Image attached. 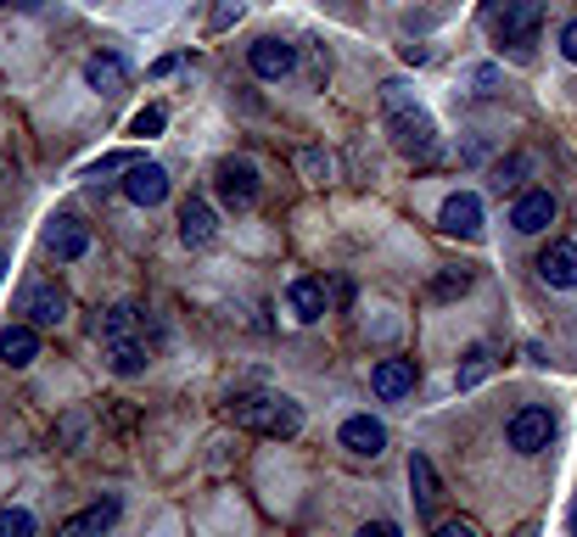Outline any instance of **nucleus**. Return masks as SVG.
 Segmentation results:
<instances>
[{"mask_svg": "<svg viewBox=\"0 0 577 537\" xmlns=\"http://www.w3.org/2000/svg\"><path fill=\"white\" fill-rule=\"evenodd\" d=\"M438 224L449 230V235H476V230H483V202H476L471 197V190H454V197L443 202V213H438Z\"/></svg>", "mask_w": 577, "mask_h": 537, "instance_id": "16", "label": "nucleus"}, {"mask_svg": "<svg viewBox=\"0 0 577 537\" xmlns=\"http://www.w3.org/2000/svg\"><path fill=\"white\" fill-rule=\"evenodd\" d=\"M118 499H102V504H90V510H79V515H68L62 526H57V537H107L113 526H118Z\"/></svg>", "mask_w": 577, "mask_h": 537, "instance_id": "13", "label": "nucleus"}, {"mask_svg": "<svg viewBox=\"0 0 577 537\" xmlns=\"http://www.w3.org/2000/svg\"><path fill=\"white\" fill-rule=\"evenodd\" d=\"M124 174H129V179H124V197H129L135 208H158V202L169 197V168H163V163H129Z\"/></svg>", "mask_w": 577, "mask_h": 537, "instance_id": "6", "label": "nucleus"}, {"mask_svg": "<svg viewBox=\"0 0 577 537\" xmlns=\"http://www.w3.org/2000/svg\"><path fill=\"white\" fill-rule=\"evenodd\" d=\"M147 308H140V303H118V308H107V319L102 325H95V336H102V341H129V336H140V341H147Z\"/></svg>", "mask_w": 577, "mask_h": 537, "instance_id": "17", "label": "nucleus"}, {"mask_svg": "<svg viewBox=\"0 0 577 537\" xmlns=\"http://www.w3.org/2000/svg\"><path fill=\"white\" fill-rule=\"evenodd\" d=\"M521 174H527V157H505L494 168V190H499V197H505V190H521Z\"/></svg>", "mask_w": 577, "mask_h": 537, "instance_id": "25", "label": "nucleus"}, {"mask_svg": "<svg viewBox=\"0 0 577 537\" xmlns=\"http://www.w3.org/2000/svg\"><path fill=\"white\" fill-rule=\"evenodd\" d=\"M247 68L258 73V79H286L298 68V45H286V39H253V51H247Z\"/></svg>", "mask_w": 577, "mask_h": 537, "instance_id": "10", "label": "nucleus"}, {"mask_svg": "<svg viewBox=\"0 0 577 537\" xmlns=\"http://www.w3.org/2000/svg\"><path fill=\"white\" fill-rule=\"evenodd\" d=\"M45 253H51L57 264H73L90 253V230L79 219H51V230H45Z\"/></svg>", "mask_w": 577, "mask_h": 537, "instance_id": "14", "label": "nucleus"}, {"mask_svg": "<svg viewBox=\"0 0 577 537\" xmlns=\"http://www.w3.org/2000/svg\"><path fill=\"white\" fill-rule=\"evenodd\" d=\"M539 280L555 285V291L577 285V241H550V247L539 253Z\"/></svg>", "mask_w": 577, "mask_h": 537, "instance_id": "12", "label": "nucleus"}, {"mask_svg": "<svg viewBox=\"0 0 577 537\" xmlns=\"http://www.w3.org/2000/svg\"><path fill=\"white\" fill-rule=\"evenodd\" d=\"M404 84H388V129H393V145L404 157H431V145H438V124H431L420 107H409Z\"/></svg>", "mask_w": 577, "mask_h": 537, "instance_id": "2", "label": "nucleus"}, {"mask_svg": "<svg viewBox=\"0 0 577 537\" xmlns=\"http://www.w3.org/2000/svg\"><path fill=\"white\" fill-rule=\"evenodd\" d=\"M286 308H292L303 325L325 319V314H331V285H325V280H314V275L292 280V285H286Z\"/></svg>", "mask_w": 577, "mask_h": 537, "instance_id": "11", "label": "nucleus"}, {"mask_svg": "<svg viewBox=\"0 0 577 537\" xmlns=\"http://www.w3.org/2000/svg\"><path fill=\"white\" fill-rule=\"evenodd\" d=\"M336 443H343L354 459H376L381 448H388V425L370 420V415H348L343 431H336Z\"/></svg>", "mask_w": 577, "mask_h": 537, "instance_id": "9", "label": "nucleus"}, {"mask_svg": "<svg viewBox=\"0 0 577 537\" xmlns=\"http://www.w3.org/2000/svg\"><path fill=\"white\" fill-rule=\"evenodd\" d=\"M224 415L242 431H258V436H298L303 431V409L280 393H235L224 404Z\"/></svg>", "mask_w": 577, "mask_h": 537, "instance_id": "1", "label": "nucleus"}, {"mask_svg": "<svg viewBox=\"0 0 577 537\" xmlns=\"http://www.w3.org/2000/svg\"><path fill=\"white\" fill-rule=\"evenodd\" d=\"M0 359H7L12 370H23V364H34L39 359V325H7L0 330Z\"/></svg>", "mask_w": 577, "mask_h": 537, "instance_id": "18", "label": "nucleus"}, {"mask_svg": "<svg viewBox=\"0 0 577 537\" xmlns=\"http://www.w3.org/2000/svg\"><path fill=\"white\" fill-rule=\"evenodd\" d=\"M555 431H561V420H555V409H516V420H510V448L516 454H544L550 443H555Z\"/></svg>", "mask_w": 577, "mask_h": 537, "instance_id": "4", "label": "nucleus"}, {"mask_svg": "<svg viewBox=\"0 0 577 537\" xmlns=\"http://www.w3.org/2000/svg\"><path fill=\"white\" fill-rule=\"evenodd\" d=\"M129 163H135V157H124V152H107L102 163L90 168V179H102V174H113V168H129Z\"/></svg>", "mask_w": 577, "mask_h": 537, "instance_id": "30", "label": "nucleus"}, {"mask_svg": "<svg viewBox=\"0 0 577 537\" xmlns=\"http://www.w3.org/2000/svg\"><path fill=\"white\" fill-rule=\"evenodd\" d=\"M0 7H23V0H0Z\"/></svg>", "mask_w": 577, "mask_h": 537, "instance_id": "36", "label": "nucleus"}, {"mask_svg": "<svg viewBox=\"0 0 577 537\" xmlns=\"http://www.w3.org/2000/svg\"><path fill=\"white\" fill-rule=\"evenodd\" d=\"M163 124H169V113H163V107H140V113L129 118V135L152 140V135H163Z\"/></svg>", "mask_w": 577, "mask_h": 537, "instance_id": "24", "label": "nucleus"}, {"mask_svg": "<svg viewBox=\"0 0 577 537\" xmlns=\"http://www.w3.org/2000/svg\"><path fill=\"white\" fill-rule=\"evenodd\" d=\"M0 280H7V253H0Z\"/></svg>", "mask_w": 577, "mask_h": 537, "instance_id": "35", "label": "nucleus"}, {"mask_svg": "<svg viewBox=\"0 0 577 537\" xmlns=\"http://www.w3.org/2000/svg\"><path fill=\"white\" fill-rule=\"evenodd\" d=\"M359 537H404V532H399L393 521H365V526H359Z\"/></svg>", "mask_w": 577, "mask_h": 537, "instance_id": "33", "label": "nucleus"}, {"mask_svg": "<svg viewBox=\"0 0 577 537\" xmlns=\"http://www.w3.org/2000/svg\"><path fill=\"white\" fill-rule=\"evenodd\" d=\"M18 314H23L28 325H39V330L62 325V319H68V297H62V285H51V280H34V285L23 291Z\"/></svg>", "mask_w": 577, "mask_h": 537, "instance_id": "5", "label": "nucleus"}, {"mask_svg": "<svg viewBox=\"0 0 577 537\" xmlns=\"http://www.w3.org/2000/svg\"><path fill=\"white\" fill-rule=\"evenodd\" d=\"M107 348V364L118 370V375H140L152 364V341H140V336H129V341H102Z\"/></svg>", "mask_w": 577, "mask_h": 537, "instance_id": "21", "label": "nucleus"}, {"mask_svg": "<svg viewBox=\"0 0 577 537\" xmlns=\"http://www.w3.org/2000/svg\"><path fill=\"white\" fill-rule=\"evenodd\" d=\"M415 359H381L376 370H370V393L381 398V404H399V398H409L415 393Z\"/></svg>", "mask_w": 577, "mask_h": 537, "instance_id": "8", "label": "nucleus"}, {"mask_svg": "<svg viewBox=\"0 0 577 537\" xmlns=\"http://www.w3.org/2000/svg\"><path fill=\"white\" fill-rule=\"evenodd\" d=\"M561 57H566V62H577V17L561 28Z\"/></svg>", "mask_w": 577, "mask_h": 537, "instance_id": "32", "label": "nucleus"}, {"mask_svg": "<svg viewBox=\"0 0 577 537\" xmlns=\"http://www.w3.org/2000/svg\"><path fill=\"white\" fill-rule=\"evenodd\" d=\"M219 197H224V208H253L258 202V168L247 157L219 163Z\"/></svg>", "mask_w": 577, "mask_h": 537, "instance_id": "7", "label": "nucleus"}, {"mask_svg": "<svg viewBox=\"0 0 577 537\" xmlns=\"http://www.w3.org/2000/svg\"><path fill=\"white\" fill-rule=\"evenodd\" d=\"M566 532L577 537V499H572V515H566Z\"/></svg>", "mask_w": 577, "mask_h": 537, "instance_id": "34", "label": "nucleus"}, {"mask_svg": "<svg viewBox=\"0 0 577 537\" xmlns=\"http://www.w3.org/2000/svg\"><path fill=\"white\" fill-rule=\"evenodd\" d=\"M488 17H494L499 45H510L516 57H527L533 51V39H539V23H544V0H505V12L488 7Z\"/></svg>", "mask_w": 577, "mask_h": 537, "instance_id": "3", "label": "nucleus"}, {"mask_svg": "<svg viewBox=\"0 0 577 537\" xmlns=\"http://www.w3.org/2000/svg\"><path fill=\"white\" fill-rule=\"evenodd\" d=\"M124 79H129V68H124V57H113V51H102V57L84 62V84H90L95 95H118Z\"/></svg>", "mask_w": 577, "mask_h": 537, "instance_id": "20", "label": "nucleus"}, {"mask_svg": "<svg viewBox=\"0 0 577 537\" xmlns=\"http://www.w3.org/2000/svg\"><path fill=\"white\" fill-rule=\"evenodd\" d=\"M488 370H494V353L476 341V348H465V359H460V370H454V386H460V393H471V386H483Z\"/></svg>", "mask_w": 577, "mask_h": 537, "instance_id": "23", "label": "nucleus"}, {"mask_svg": "<svg viewBox=\"0 0 577 537\" xmlns=\"http://www.w3.org/2000/svg\"><path fill=\"white\" fill-rule=\"evenodd\" d=\"M465 285H471V269H449V275L431 280V297H460Z\"/></svg>", "mask_w": 577, "mask_h": 537, "instance_id": "27", "label": "nucleus"}, {"mask_svg": "<svg viewBox=\"0 0 577 537\" xmlns=\"http://www.w3.org/2000/svg\"><path fill=\"white\" fill-rule=\"evenodd\" d=\"M0 537H34V515L28 510H0Z\"/></svg>", "mask_w": 577, "mask_h": 537, "instance_id": "26", "label": "nucleus"}, {"mask_svg": "<svg viewBox=\"0 0 577 537\" xmlns=\"http://www.w3.org/2000/svg\"><path fill=\"white\" fill-rule=\"evenodd\" d=\"M214 230H219V219H214V208H208L203 197H191V202L180 208V241H185V247H208Z\"/></svg>", "mask_w": 577, "mask_h": 537, "instance_id": "19", "label": "nucleus"}, {"mask_svg": "<svg viewBox=\"0 0 577 537\" xmlns=\"http://www.w3.org/2000/svg\"><path fill=\"white\" fill-rule=\"evenodd\" d=\"M510 224H516L521 235H539V230H550V224H555V197H550V190H527V197H516Z\"/></svg>", "mask_w": 577, "mask_h": 537, "instance_id": "15", "label": "nucleus"}, {"mask_svg": "<svg viewBox=\"0 0 577 537\" xmlns=\"http://www.w3.org/2000/svg\"><path fill=\"white\" fill-rule=\"evenodd\" d=\"M409 487H415V504H420L426 515L438 510L443 481H438V470H431V459H426V454H409Z\"/></svg>", "mask_w": 577, "mask_h": 537, "instance_id": "22", "label": "nucleus"}, {"mask_svg": "<svg viewBox=\"0 0 577 537\" xmlns=\"http://www.w3.org/2000/svg\"><path fill=\"white\" fill-rule=\"evenodd\" d=\"M242 0H219V7H214V17H208V28H230V23H242Z\"/></svg>", "mask_w": 577, "mask_h": 537, "instance_id": "28", "label": "nucleus"}, {"mask_svg": "<svg viewBox=\"0 0 577 537\" xmlns=\"http://www.w3.org/2000/svg\"><path fill=\"white\" fill-rule=\"evenodd\" d=\"M431 537H483V532H476V521H443Z\"/></svg>", "mask_w": 577, "mask_h": 537, "instance_id": "29", "label": "nucleus"}, {"mask_svg": "<svg viewBox=\"0 0 577 537\" xmlns=\"http://www.w3.org/2000/svg\"><path fill=\"white\" fill-rule=\"evenodd\" d=\"M303 174H314V185H325V174H331V163H325L320 152H303Z\"/></svg>", "mask_w": 577, "mask_h": 537, "instance_id": "31", "label": "nucleus"}]
</instances>
